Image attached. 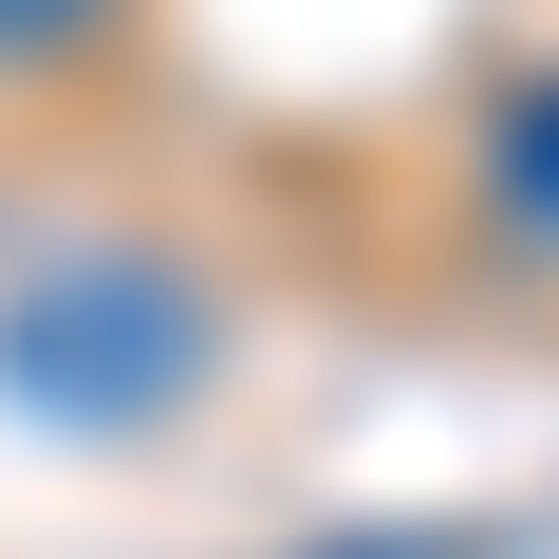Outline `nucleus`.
I'll return each mask as SVG.
<instances>
[{
    "label": "nucleus",
    "instance_id": "1",
    "mask_svg": "<svg viewBox=\"0 0 559 559\" xmlns=\"http://www.w3.org/2000/svg\"><path fill=\"white\" fill-rule=\"evenodd\" d=\"M187 373H205V280L187 261L94 242V261H57V280L0 299V392L57 411V429H150Z\"/></svg>",
    "mask_w": 559,
    "mask_h": 559
},
{
    "label": "nucleus",
    "instance_id": "2",
    "mask_svg": "<svg viewBox=\"0 0 559 559\" xmlns=\"http://www.w3.org/2000/svg\"><path fill=\"white\" fill-rule=\"evenodd\" d=\"M485 224L559 261V75H522V94L485 112Z\"/></svg>",
    "mask_w": 559,
    "mask_h": 559
},
{
    "label": "nucleus",
    "instance_id": "3",
    "mask_svg": "<svg viewBox=\"0 0 559 559\" xmlns=\"http://www.w3.org/2000/svg\"><path fill=\"white\" fill-rule=\"evenodd\" d=\"M94 38H112V0H0V75H57Z\"/></svg>",
    "mask_w": 559,
    "mask_h": 559
},
{
    "label": "nucleus",
    "instance_id": "4",
    "mask_svg": "<svg viewBox=\"0 0 559 559\" xmlns=\"http://www.w3.org/2000/svg\"><path fill=\"white\" fill-rule=\"evenodd\" d=\"M355 559H466V540H355Z\"/></svg>",
    "mask_w": 559,
    "mask_h": 559
}]
</instances>
